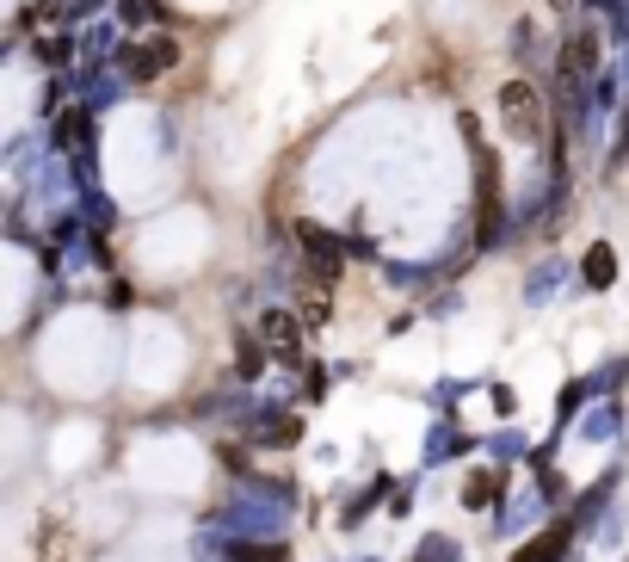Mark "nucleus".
<instances>
[{"label": "nucleus", "mask_w": 629, "mask_h": 562, "mask_svg": "<svg viewBox=\"0 0 629 562\" xmlns=\"http://www.w3.org/2000/svg\"><path fill=\"white\" fill-rule=\"evenodd\" d=\"M500 118H506V130L518 136V143H543V99H537L531 81H506L500 87Z\"/></svg>", "instance_id": "f257e3e1"}, {"label": "nucleus", "mask_w": 629, "mask_h": 562, "mask_svg": "<svg viewBox=\"0 0 629 562\" xmlns=\"http://www.w3.org/2000/svg\"><path fill=\"white\" fill-rule=\"evenodd\" d=\"M475 241L488 248L500 235V167H488V149H475Z\"/></svg>", "instance_id": "f03ea898"}, {"label": "nucleus", "mask_w": 629, "mask_h": 562, "mask_svg": "<svg viewBox=\"0 0 629 562\" xmlns=\"http://www.w3.org/2000/svg\"><path fill=\"white\" fill-rule=\"evenodd\" d=\"M167 68H179V44L173 38H148V44L130 50V75L136 81H161Z\"/></svg>", "instance_id": "7ed1b4c3"}, {"label": "nucleus", "mask_w": 629, "mask_h": 562, "mask_svg": "<svg viewBox=\"0 0 629 562\" xmlns=\"http://www.w3.org/2000/svg\"><path fill=\"white\" fill-rule=\"evenodd\" d=\"M562 544H568V525H562V519H555V525H549V532H543V538H531V544H525V550H518L512 562H562Z\"/></svg>", "instance_id": "20e7f679"}, {"label": "nucleus", "mask_w": 629, "mask_h": 562, "mask_svg": "<svg viewBox=\"0 0 629 562\" xmlns=\"http://www.w3.org/2000/svg\"><path fill=\"white\" fill-rule=\"evenodd\" d=\"M494 501H500V476H494V470H475V476L463 482V507L481 513V507H494Z\"/></svg>", "instance_id": "39448f33"}, {"label": "nucleus", "mask_w": 629, "mask_h": 562, "mask_svg": "<svg viewBox=\"0 0 629 562\" xmlns=\"http://www.w3.org/2000/svg\"><path fill=\"white\" fill-rule=\"evenodd\" d=\"M259 328H266V340H296V315L290 309H266V322H259ZM290 359H296V346H290Z\"/></svg>", "instance_id": "423d86ee"}, {"label": "nucleus", "mask_w": 629, "mask_h": 562, "mask_svg": "<svg viewBox=\"0 0 629 562\" xmlns=\"http://www.w3.org/2000/svg\"><path fill=\"white\" fill-rule=\"evenodd\" d=\"M611 278H617L611 248H592V254H586V285H611Z\"/></svg>", "instance_id": "0eeeda50"}, {"label": "nucleus", "mask_w": 629, "mask_h": 562, "mask_svg": "<svg viewBox=\"0 0 629 562\" xmlns=\"http://www.w3.org/2000/svg\"><path fill=\"white\" fill-rule=\"evenodd\" d=\"M259 365H266V353H259V346L247 340V346H241V377H259Z\"/></svg>", "instance_id": "6e6552de"}]
</instances>
